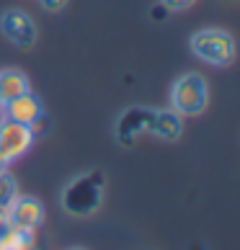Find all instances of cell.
<instances>
[{
  "mask_svg": "<svg viewBox=\"0 0 240 250\" xmlns=\"http://www.w3.org/2000/svg\"><path fill=\"white\" fill-rule=\"evenodd\" d=\"M104 173H83L62 188V209L72 217H90L104 204Z\"/></svg>",
  "mask_w": 240,
  "mask_h": 250,
  "instance_id": "6da1fadb",
  "label": "cell"
},
{
  "mask_svg": "<svg viewBox=\"0 0 240 250\" xmlns=\"http://www.w3.org/2000/svg\"><path fill=\"white\" fill-rule=\"evenodd\" d=\"M209 104V85L199 72H183L171 85V111L178 116H199Z\"/></svg>",
  "mask_w": 240,
  "mask_h": 250,
  "instance_id": "7a4b0ae2",
  "label": "cell"
},
{
  "mask_svg": "<svg viewBox=\"0 0 240 250\" xmlns=\"http://www.w3.org/2000/svg\"><path fill=\"white\" fill-rule=\"evenodd\" d=\"M191 54L212 67H225L235 60V39L225 29H199L189 39Z\"/></svg>",
  "mask_w": 240,
  "mask_h": 250,
  "instance_id": "3957f363",
  "label": "cell"
},
{
  "mask_svg": "<svg viewBox=\"0 0 240 250\" xmlns=\"http://www.w3.org/2000/svg\"><path fill=\"white\" fill-rule=\"evenodd\" d=\"M31 145H34L31 126L11 122V119L3 116V122H0V170H3L8 163H13L21 155H26Z\"/></svg>",
  "mask_w": 240,
  "mask_h": 250,
  "instance_id": "277c9868",
  "label": "cell"
},
{
  "mask_svg": "<svg viewBox=\"0 0 240 250\" xmlns=\"http://www.w3.org/2000/svg\"><path fill=\"white\" fill-rule=\"evenodd\" d=\"M0 34L18 49H31L36 44V39H39L34 18L26 11H21V8H8V11H3V16H0Z\"/></svg>",
  "mask_w": 240,
  "mask_h": 250,
  "instance_id": "5b68a950",
  "label": "cell"
},
{
  "mask_svg": "<svg viewBox=\"0 0 240 250\" xmlns=\"http://www.w3.org/2000/svg\"><path fill=\"white\" fill-rule=\"evenodd\" d=\"M153 119H155V108H147V106H129L127 111H122V116L116 119V126H114V134H116V142L119 145H134L140 137L150 134L153 129Z\"/></svg>",
  "mask_w": 240,
  "mask_h": 250,
  "instance_id": "8992f818",
  "label": "cell"
},
{
  "mask_svg": "<svg viewBox=\"0 0 240 250\" xmlns=\"http://www.w3.org/2000/svg\"><path fill=\"white\" fill-rule=\"evenodd\" d=\"M3 108H5V119L18 122V124H26V126H31L34 122H39V119L44 116V104L39 101V96L31 93V90H26V93L5 101Z\"/></svg>",
  "mask_w": 240,
  "mask_h": 250,
  "instance_id": "52a82bcc",
  "label": "cell"
},
{
  "mask_svg": "<svg viewBox=\"0 0 240 250\" xmlns=\"http://www.w3.org/2000/svg\"><path fill=\"white\" fill-rule=\"evenodd\" d=\"M11 222L13 225H23V227H39L44 222V207L39 199L34 196H23V199H16L13 209H11Z\"/></svg>",
  "mask_w": 240,
  "mask_h": 250,
  "instance_id": "ba28073f",
  "label": "cell"
},
{
  "mask_svg": "<svg viewBox=\"0 0 240 250\" xmlns=\"http://www.w3.org/2000/svg\"><path fill=\"white\" fill-rule=\"evenodd\" d=\"M150 134L158 137V140H163V142H176L178 137L183 134L181 116L176 114V111H155Z\"/></svg>",
  "mask_w": 240,
  "mask_h": 250,
  "instance_id": "9c48e42d",
  "label": "cell"
},
{
  "mask_svg": "<svg viewBox=\"0 0 240 250\" xmlns=\"http://www.w3.org/2000/svg\"><path fill=\"white\" fill-rule=\"evenodd\" d=\"M26 90H31V85H29V78H26L21 70H13V67L0 70V106H3L5 101L26 93Z\"/></svg>",
  "mask_w": 240,
  "mask_h": 250,
  "instance_id": "30bf717a",
  "label": "cell"
},
{
  "mask_svg": "<svg viewBox=\"0 0 240 250\" xmlns=\"http://www.w3.org/2000/svg\"><path fill=\"white\" fill-rule=\"evenodd\" d=\"M0 243H3L5 250L34 248V227H23V225H13V222H8L5 229L0 232Z\"/></svg>",
  "mask_w": 240,
  "mask_h": 250,
  "instance_id": "8fae6325",
  "label": "cell"
},
{
  "mask_svg": "<svg viewBox=\"0 0 240 250\" xmlns=\"http://www.w3.org/2000/svg\"><path fill=\"white\" fill-rule=\"evenodd\" d=\"M16 199H18L16 181L8 173L0 170V232H3L5 225L11 222V209H13Z\"/></svg>",
  "mask_w": 240,
  "mask_h": 250,
  "instance_id": "7c38bea8",
  "label": "cell"
},
{
  "mask_svg": "<svg viewBox=\"0 0 240 250\" xmlns=\"http://www.w3.org/2000/svg\"><path fill=\"white\" fill-rule=\"evenodd\" d=\"M160 3L168 8L171 13H181V11H189V8L196 3V0H160Z\"/></svg>",
  "mask_w": 240,
  "mask_h": 250,
  "instance_id": "4fadbf2b",
  "label": "cell"
},
{
  "mask_svg": "<svg viewBox=\"0 0 240 250\" xmlns=\"http://www.w3.org/2000/svg\"><path fill=\"white\" fill-rule=\"evenodd\" d=\"M39 3H42L44 11H49V13H60V11H65V8H67L70 0H39Z\"/></svg>",
  "mask_w": 240,
  "mask_h": 250,
  "instance_id": "5bb4252c",
  "label": "cell"
},
{
  "mask_svg": "<svg viewBox=\"0 0 240 250\" xmlns=\"http://www.w3.org/2000/svg\"><path fill=\"white\" fill-rule=\"evenodd\" d=\"M168 8H165L163 3L160 5H153V11H150V16H153V21H165V18H168Z\"/></svg>",
  "mask_w": 240,
  "mask_h": 250,
  "instance_id": "9a60e30c",
  "label": "cell"
},
{
  "mask_svg": "<svg viewBox=\"0 0 240 250\" xmlns=\"http://www.w3.org/2000/svg\"><path fill=\"white\" fill-rule=\"evenodd\" d=\"M67 250H88V248H67Z\"/></svg>",
  "mask_w": 240,
  "mask_h": 250,
  "instance_id": "2e32d148",
  "label": "cell"
},
{
  "mask_svg": "<svg viewBox=\"0 0 240 250\" xmlns=\"http://www.w3.org/2000/svg\"><path fill=\"white\" fill-rule=\"evenodd\" d=\"M26 250H34V248H26Z\"/></svg>",
  "mask_w": 240,
  "mask_h": 250,
  "instance_id": "e0dca14e",
  "label": "cell"
}]
</instances>
